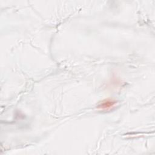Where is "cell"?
Returning <instances> with one entry per match:
<instances>
[{"instance_id": "6da1fadb", "label": "cell", "mask_w": 155, "mask_h": 155, "mask_svg": "<svg viewBox=\"0 0 155 155\" xmlns=\"http://www.w3.org/2000/svg\"><path fill=\"white\" fill-rule=\"evenodd\" d=\"M117 103V101L111 98H107L101 101L97 106V108L102 110H108L113 108Z\"/></svg>"}]
</instances>
